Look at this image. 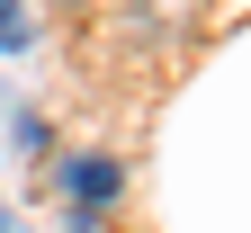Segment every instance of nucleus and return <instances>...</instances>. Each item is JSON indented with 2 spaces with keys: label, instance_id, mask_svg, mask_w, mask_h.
Instances as JSON below:
<instances>
[{
  "label": "nucleus",
  "instance_id": "nucleus-3",
  "mask_svg": "<svg viewBox=\"0 0 251 233\" xmlns=\"http://www.w3.org/2000/svg\"><path fill=\"white\" fill-rule=\"evenodd\" d=\"M0 233H9V207H0Z\"/></svg>",
  "mask_w": 251,
  "mask_h": 233
},
{
  "label": "nucleus",
  "instance_id": "nucleus-2",
  "mask_svg": "<svg viewBox=\"0 0 251 233\" xmlns=\"http://www.w3.org/2000/svg\"><path fill=\"white\" fill-rule=\"evenodd\" d=\"M27 36H36V27H27V9H18V0H0V54H18Z\"/></svg>",
  "mask_w": 251,
  "mask_h": 233
},
{
  "label": "nucleus",
  "instance_id": "nucleus-1",
  "mask_svg": "<svg viewBox=\"0 0 251 233\" xmlns=\"http://www.w3.org/2000/svg\"><path fill=\"white\" fill-rule=\"evenodd\" d=\"M54 180H63V197H72V207H108V197L126 188V171H117L108 153H81V161H63Z\"/></svg>",
  "mask_w": 251,
  "mask_h": 233
}]
</instances>
